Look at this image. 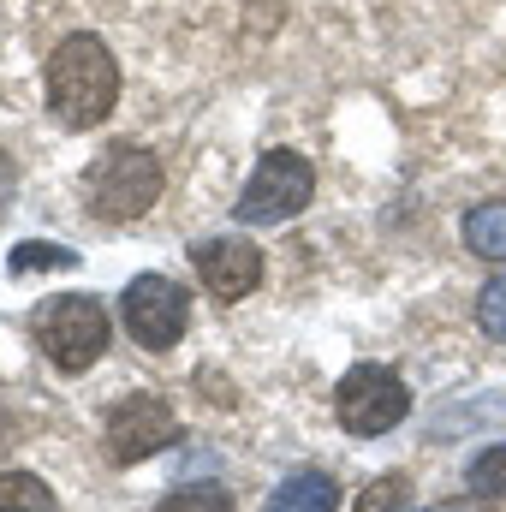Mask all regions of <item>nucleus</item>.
Masks as SVG:
<instances>
[{"label":"nucleus","instance_id":"1","mask_svg":"<svg viewBox=\"0 0 506 512\" xmlns=\"http://www.w3.org/2000/svg\"><path fill=\"white\" fill-rule=\"evenodd\" d=\"M120 102V66L102 36H66L48 60V114L60 126H102Z\"/></svg>","mask_w":506,"mask_h":512},{"label":"nucleus","instance_id":"2","mask_svg":"<svg viewBox=\"0 0 506 512\" xmlns=\"http://www.w3.org/2000/svg\"><path fill=\"white\" fill-rule=\"evenodd\" d=\"M36 346H42L48 364L66 370V376L90 370V364L108 352V316H102V304L84 298V292L48 298V304L36 310Z\"/></svg>","mask_w":506,"mask_h":512},{"label":"nucleus","instance_id":"3","mask_svg":"<svg viewBox=\"0 0 506 512\" xmlns=\"http://www.w3.org/2000/svg\"><path fill=\"white\" fill-rule=\"evenodd\" d=\"M84 197H90L96 221H137V215L161 197V161L143 155V149H131V143H114V149L90 167Z\"/></svg>","mask_w":506,"mask_h":512},{"label":"nucleus","instance_id":"4","mask_svg":"<svg viewBox=\"0 0 506 512\" xmlns=\"http://www.w3.org/2000/svg\"><path fill=\"white\" fill-rule=\"evenodd\" d=\"M310 191H316V167L298 149H274V155H262V167L239 197V221H251V227L292 221L298 209H310Z\"/></svg>","mask_w":506,"mask_h":512},{"label":"nucleus","instance_id":"5","mask_svg":"<svg viewBox=\"0 0 506 512\" xmlns=\"http://www.w3.org/2000/svg\"><path fill=\"white\" fill-rule=\"evenodd\" d=\"M334 411H340V423L352 429V435H387V429H399L405 423V411H411V393L405 382L393 376V370H381V364H358V370H346V382L334 387Z\"/></svg>","mask_w":506,"mask_h":512},{"label":"nucleus","instance_id":"6","mask_svg":"<svg viewBox=\"0 0 506 512\" xmlns=\"http://www.w3.org/2000/svg\"><path fill=\"white\" fill-rule=\"evenodd\" d=\"M120 316H126V334L137 346L167 352V346H179V334L191 322V298L167 274H137L126 286V298H120Z\"/></svg>","mask_w":506,"mask_h":512},{"label":"nucleus","instance_id":"7","mask_svg":"<svg viewBox=\"0 0 506 512\" xmlns=\"http://www.w3.org/2000/svg\"><path fill=\"white\" fill-rule=\"evenodd\" d=\"M173 435H179V417L161 393H131L108 411V459L114 465L155 459L161 447H173Z\"/></svg>","mask_w":506,"mask_h":512},{"label":"nucleus","instance_id":"8","mask_svg":"<svg viewBox=\"0 0 506 512\" xmlns=\"http://www.w3.org/2000/svg\"><path fill=\"white\" fill-rule=\"evenodd\" d=\"M191 262H197V280L209 286V298H221V304L256 292V280H262V251L251 239H209V245H197Z\"/></svg>","mask_w":506,"mask_h":512},{"label":"nucleus","instance_id":"9","mask_svg":"<svg viewBox=\"0 0 506 512\" xmlns=\"http://www.w3.org/2000/svg\"><path fill=\"white\" fill-rule=\"evenodd\" d=\"M340 507V489L328 471H292L274 495H268V512H334Z\"/></svg>","mask_w":506,"mask_h":512},{"label":"nucleus","instance_id":"10","mask_svg":"<svg viewBox=\"0 0 506 512\" xmlns=\"http://www.w3.org/2000/svg\"><path fill=\"white\" fill-rule=\"evenodd\" d=\"M465 245L489 262H506V203H483L465 215Z\"/></svg>","mask_w":506,"mask_h":512},{"label":"nucleus","instance_id":"11","mask_svg":"<svg viewBox=\"0 0 506 512\" xmlns=\"http://www.w3.org/2000/svg\"><path fill=\"white\" fill-rule=\"evenodd\" d=\"M0 512H60V507H54V495H48L42 477L6 471V477H0Z\"/></svg>","mask_w":506,"mask_h":512},{"label":"nucleus","instance_id":"12","mask_svg":"<svg viewBox=\"0 0 506 512\" xmlns=\"http://www.w3.org/2000/svg\"><path fill=\"white\" fill-rule=\"evenodd\" d=\"M155 512H233V495L221 483H185V489H173Z\"/></svg>","mask_w":506,"mask_h":512},{"label":"nucleus","instance_id":"13","mask_svg":"<svg viewBox=\"0 0 506 512\" xmlns=\"http://www.w3.org/2000/svg\"><path fill=\"white\" fill-rule=\"evenodd\" d=\"M471 495L477 501H506V441L471 459Z\"/></svg>","mask_w":506,"mask_h":512},{"label":"nucleus","instance_id":"14","mask_svg":"<svg viewBox=\"0 0 506 512\" xmlns=\"http://www.w3.org/2000/svg\"><path fill=\"white\" fill-rule=\"evenodd\" d=\"M72 262H78V256L66 251V245H36V239H30V245L12 251V274H48V268H72Z\"/></svg>","mask_w":506,"mask_h":512},{"label":"nucleus","instance_id":"15","mask_svg":"<svg viewBox=\"0 0 506 512\" xmlns=\"http://www.w3.org/2000/svg\"><path fill=\"white\" fill-rule=\"evenodd\" d=\"M477 322L489 340H506V274H495L483 292H477Z\"/></svg>","mask_w":506,"mask_h":512},{"label":"nucleus","instance_id":"16","mask_svg":"<svg viewBox=\"0 0 506 512\" xmlns=\"http://www.w3.org/2000/svg\"><path fill=\"white\" fill-rule=\"evenodd\" d=\"M358 512H405V477H381V483H370L364 501H358Z\"/></svg>","mask_w":506,"mask_h":512},{"label":"nucleus","instance_id":"17","mask_svg":"<svg viewBox=\"0 0 506 512\" xmlns=\"http://www.w3.org/2000/svg\"><path fill=\"white\" fill-rule=\"evenodd\" d=\"M12 191H18V167H12V161H6V149H0V215H6Z\"/></svg>","mask_w":506,"mask_h":512},{"label":"nucleus","instance_id":"18","mask_svg":"<svg viewBox=\"0 0 506 512\" xmlns=\"http://www.w3.org/2000/svg\"><path fill=\"white\" fill-rule=\"evenodd\" d=\"M435 512H477V507H435Z\"/></svg>","mask_w":506,"mask_h":512}]
</instances>
